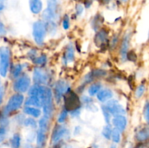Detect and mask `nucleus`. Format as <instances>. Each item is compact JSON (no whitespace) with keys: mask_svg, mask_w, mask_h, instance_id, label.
Here are the masks:
<instances>
[{"mask_svg":"<svg viewBox=\"0 0 149 148\" xmlns=\"http://www.w3.org/2000/svg\"><path fill=\"white\" fill-rule=\"evenodd\" d=\"M144 118L147 122L149 123V103H147L144 108Z\"/></svg>","mask_w":149,"mask_h":148,"instance_id":"e433bc0d","label":"nucleus"},{"mask_svg":"<svg viewBox=\"0 0 149 148\" xmlns=\"http://www.w3.org/2000/svg\"><path fill=\"white\" fill-rule=\"evenodd\" d=\"M68 90H69V86L65 81H63V80L58 81L56 83L55 88L56 100H58V102H60L62 95L68 92Z\"/></svg>","mask_w":149,"mask_h":148,"instance_id":"6e6552de","label":"nucleus"},{"mask_svg":"<svg viewBox=\"0 0 149 148\" xmlns=\"http://www.w3.org/2000/svg\"><path fill=\"white\" fill-rule=\"evenodd\" d=\"M26 105L36 107H42V100L39 97H35V96H29V97L26 101Z\"/></svg>","mask_w":149,"mask_h":148,"instance_id":"f3484780","label":"nucleus"},{"mask_svg":"<svg viewBox=\"0 0 149 148\" xmlns=\"http://www.w3.org/2000/svg\"><path fill=\"white\" fill-rule=\"evenodd\" d=\"M10 52L7 46L0 48V75L1 77L7 76L10 66Z\"/></svg>","mask_w":149,"mask_h":148,"instance_id":"f257e3e1","label":"nucleus"},{"mask_svg":"<svg viewBox=\"0 0 149 148\" xmlns=\"http://www.w3.org/2000/svg\"><path fill=\"white\" fill-rule=\"evenodd\" d=\"M45 133L46 131H44L42 129H39L37 132V136H36V142L39 147H41L44 145L45 141Z\"/></svg>","mask_w":149,"mask_h":148,"instance_id":"aec40b11","label":"nucleus"},{"mask_svg":"<svg viewBox=\"0 0 149 148\" xmlns=\"http://www.w3.org/2000/svg\"><path fill=\"white\" fill-rule=\"evenodd\" d=\"M113 95V94L111 90L109 89H100L97 92V98L101 102H108L109 100H111Z\"/></svg>","mask_w":149,"mask_h":148,"instance_id":"9b49d317","label":"nucleus"},{"mask_svg":"<svg viewBox=\"0 0 149 148\" xmlns=\"http://www.w3.org/2000/svg\"><path fill=\"white\" fill-rule=\"evenodd\" d=\"M62 26L63 28L65 30H67V29L69 28L70 26V21H69V17L67 15H65L63 17V19L62 21Z\"/></svg>","mask_w":149,"mask_h":148,"instance_id":"72a5a7b5","label":"nucleus"},{"mask_svg":"<svg viewBox=\"0 0 149 148\" xmlns=\"http://www.w3.org/2000/svg\"><path fill=\"white\" fill-rule=\"evenodd\" d=\"M67 116H68V110H66L65 108H64L63 110L61 111V113H60L59 116H58V123H62L65 121V120L66 119Z\"/></svg>","mask_w":149,"mask_h":148,"instance_id":"7c9ffc66","label":"nucleus"},{"mask_svg":"<svg viewBox=\"0 0 149 148\" xmlns=\"http://www.w3.org/2000/svg\"><path fill=\"white\" fill-rule=\"evenodd\" d=\"M101 89V85L99 83H96V84H93L89 87L88 89V93L91 97L97 94L100 90Z\"/></svg>","mask_w":149,"mask_h":148,"instance_id":"4be33fe9","label":"nucleus"},{"mask_svg":"<svg viewBox=\"0 0 149 148\" xmlns=\"http://www.w3.org/2000/svg\"><path fill=\"white\" fill-rule=\"evenodd\" d=\"M65 105H66L65 109L67 110H70V111L79 108L80 101L77 94L73 92L68 94V96L65 97Z\"/></svg>","mask_w":149,"mask_h":148,"instance_id":"0eeeda50","label":"nucleus"},{"mask_svg":"<svg viewBox=\"0 0 149 148\" xmlns=\"http://www.w3.org/2000/svg\"><path fill=\"white\" fill-rule=\"evenodd\" d=\"M23 101H24V97L22 94L16 93V94H13L9 99L7 105L4 108V115L18 110L23 104Z\"/></svg>","mask_w":149,"mask_h":148,"instance_id":"f03ea898","label":"nucleus"},{"mask_svg":"<svg viewBox=\"0 0 149 148\" xmlns=\"http://www.w3.org/2000/svg\"><path fill=\"white\" fill-rule=\"evenodd\" d=\"M111 128L109 126H106L103 127V131H102V135H103L106 139H110L111 135Z\"/></svg>","mask_w":149,"mask_h":148,"instance_id":"c756f323","label":"nucleus"},{"mask_svg":"<svg viewBox=\"0 0 149 148\" xmlns=\"http://www.w3.org/2000/svg\"><path fill=\"white\" fill-rule=\"evenodd\" d=\"M39 129H42L44 131L47 130L48 127V118L46 117H43L39 120Z\"/></svg>","mask_w":149,"mask_h":148,"instance_id":"c85d7f7f","label":"nucleus"},{"mask_svg":"<svg viewBox=\"0 0 149 148\" xmlns=\"http://www.w3.org/2000/svg\"><path fill=\"white\" fill-rule=\"evenodd\" d=\"M100 1H101L103 4H107V3H109V1H110V0H100Z\"/></svg>","mask_w":149,"mask_h":148,"instance_id":"79ce46f5","label":"nucleus"},{"mask_svg":"<svg viewBox=\"0 0 149 148\" xmlns=\"http://www.w3.org/2000/svg\"><path fill=\"white\" fill-rule=\"evenodd\" d=\"M112 123L116 129H117L119 131H123L127 127V120L126 117L124 115H116L112 119Z\"/></svg>","mask_w":149,"mask_h":148,"instance_id":"1a4fd4ad","label":"nucleus"},{"mask_svg":"<svg viewBox=\"0 0 149 148\" xmlns=\"http://www.w3.org/2000/svg\"><path fill=\"white\" fill-rule=\"evenodd\" d=\"M111 138L112 141L115 143H119V141H120V131L118 130L117 129L114 128L113 129H112L111 131Z\"/></svg>","mask_w":149,"mask_h":148,"instance_id":"393cba45","label":"nucleus"},{"mask_svg":"<svg viewBox=\"0 0 149 148\" xmlns=\"http://www.w3.org/2000/svg\"><path fill=\"white\" fill-rule=\"evenodd\" d=\"M68 133V131L66 128L63 127V126H58L55 131H53L52 136V141L53 143H56V142H59L61 139L65 137Z\"/></svg>","mask_w":149,"mask_h":148,"instance_id":"9d476101","label":"nucleus"},{"mask_svg":"<svg viewBox=\"0 0 149 148\" xmlns=\"http://www.w3.org/2000/svg\"><path fill=\"white\" fill-rule=\"evenodd\" d=\"M45 28H46V31L48 32L49 34H55L57 30V25L54 22V20L52 21L45 22Z\"/></svg>","mask_w":149,"mask_h":148,"instance_id":"412c9836","label":"nucleus"},{"mask_svg":"<svg viewBox=\"0 0 149 148\" xmlns=\"http://www.w3.org/2000/svg\"><path fill=\"white\" fill-rule=\"evenodd\" d=\"M46 33V28H45V23L44 22L39 20L33 23L32 34H33L35 42L38 45H42L44 43Z\"/></svg>","mask_w":149,"mask_h":148,"instance_id":"7ed1b4c3","label":"nucleus"},{"mask_svg":"<svg viewBox=\"0 0 149 148\" xmlns=\"http://www.w3.org/2000/svg\"><path fill=\"white\" fill-rule=\"evenodd\" d=\"M7 33V30H6L5 26L1 22H0V36H4Z\"/></svg>","mask_w":149,"mask_h":148,"instance_id":"4c0bfd02","label":"nucleus"},{"mask_svg":"<svg viewBox=\"0 0 149 148\" xmlns=\"http://www.w3.org/2000/svg\"><path fill=\"white\" fill-rule=\"evenodd\" d=\"M23 112L26 115H29L34 118H38L41 115V111L39 109L31 106H26L23 109Z\"/></svg>","mask_w":149,"mask_h":148,"instance_id":"a211bd4d","label":"nucleus"},{"mask_svg":"<svg viewBox=\"0 0 149 148\" xmlns=\"http://www.w3.org/2000/svg\"><path fill=\"white\" fill-rule=\"evenodd\" d=\"M55 16H56V13L53 12L47 8H46L42 12V18L46 22L54 20V19L55 18Z\"/></svg>","mask_w":149,"mask_h":148,"instance_id":"6ab92c4d","label":"nucleus"},{"mask_svg":"<svg viewBox=\"0 0 149 148\" xmlns=\"http://www.w3.org/2000/svg\"></svg>","mask_w":149,"mask_h":148,"instance_id":"c03bdc74","label":"nucleus"},{"mask_svg":"<svg viewBox=\"0 0 149 148\" xmlns=\"http://www.w3.org/2000/svg\"><path fill=\"white\" fill-rule=\"evenodd\" d=\"M3 97H4V89L0 85V104H1V102H2Z\"/></svg>","mask_w":149,"mask_h":148,"instance_id":"ea45409f","label":"nucleus"},{"mask_svg":"<svg viewBox=\"0 0 149 148\" xmlns=\"http://www.w3.org/2000/svg\"><path fill=\"white\" fill-rule=\"evenodd\" d=\"M102 111H103V117H104L105 120H106V123H109L111 121V115L110 113L106 110L105 106H102Z\"/></svg>","mask_w":149,"mask_h":148,"instance_id":"473e14b6","label":"nucleus"},{"mask_svg":"<svg viewBox=\"0 0 149 148\" xmlns=\"http://www.w3.org/2000/svg\"><path fill=\"white\" fill-rule=\"evenodd\" d=\"M76 10V13H77V15L80 16L81 15V14L84 12V7H83L82 4H77L75 7Z\"/></svg>","mask_w":149,"mask_h":148,"instance_id":"c9c22d12","label":"nucleus"},{"mask_svg":"<svg viewBox=\"0 0 149 148\" xmlns=\"http://www.w3.org/2000/svg\"><path fill=\"white\" fill-rule=\"evenodd\" d=\"M20 145V136L18 133H15L11 139L12 148H19Z\"/></svg>","mask_w":149,"mask_h":148,"instance_id":"b1692460","label":"nucleus"},{"mask_svg":"<svg viewBox=\"0 0 149 148\" xmlns=\"http://www.w3.org/2000/svg\"><path fill=\"white\" fill-rule=\"evenodd\" d=\"M106 110L110 113L112 115H120L125 114V110L122 104L116 100H110L107 102L106 105Z\"/></svg>","mask_w":149,"mask_h":148,"instance_id":"39448f33","label":"nucleus"},{"mask_svg":"<svg viewBox=\"0 0 149 148\" xmlns=\"http://www.w3.org/2000/svg\"><path fill=\"white\" fill-rule=\"evenodd\" d=\"M129 44H130V38L128 36H126L124 38L123 41H122V46H121L120 49V54H121V58L122 60H125L127 59V55L128 53V48H129Z\"/></svg>","mask_w":149,"mask_h":148,"instance_id":"4468645a","label":"nucleus"},{"mask_svg":"<svg viewBox=\"0 0 149 148\" xmlns=\"http://www.w3.org/2000/svg\"><path fill=\"white\" fill-rule=\"evenodd\" d=\"M107 33L104 30H101L99 32H97L95 36V41L97 46L103 45L105 43V41L107 40Z\"/></svg>","mask_w":149,"mask_h":148,"instance_id":"dca6fc26","label":"nucleus"},{"mask_svg":"<svg viewBox=\"0 0 149 148\" xmlns=\"http://www.w3.org/2000/svg\"><path fill=\"white\" fill-rule=\"evenodd\" d=\"M145 86L143 85V84L140 85L137 88L136 91H135V97H136L137 98H141V97L143 95L144 92H145Z\"/></svg>","mask_w":149,"mask_h":148,"instance_id":"2f4dec72","label":"nucleus"},{"mask_svg":"<svg viewBox=\"0 0 149 148\" xmlns=\"http://www.w3.org/2000/svg\"><path fill=\"white\" fill-rule=\"evenodd\" d=\"M31 85V79L28 75H22L16 79L13 84V89L17 93H24L27 91Z\"/></svg>","mask_w":149,"mask_h":148,"instance_id":"20e7f679","label":"nucleus"},{"mask_svg":"<svg viewBox=\"0 0 149 148\" xmlns=\"http://www.w3.org/2000/svg\"><path fill=\"white\" fill-rule=\"evenodd\" d=\"M74 48L71 44L67 46L63 56V61L65 63L71 62L74 59Z\"/></svg>","mask_w":149,"mask_h":148,"instance_id":"ddd939ff","label":"nucleus"},{"mask_svg":"<svg viewBox=\"0 0 149 148\" xmlns=\"http://www.w3.org/2000/svg\"><path fill=\"white\" fill-rule=\"evenodd\" d=\"M23 123L26 127H31L33 129H36L37 127V122L32 118H28L25 119Z\"/></svg>","mask_w":149,"mask_h":148,"instance_id":"bb28decb","label":"nucleus"},{"mask_svg":"<svg viewBox=\"0 0 149 148\" xmlns=\"http://www.w3.org/2000/svg\"><path fill=\"white\" fill-rule=\"evenodd\" d=\"M136 139L139 142H144L149 138V127H144L136 133Z\"/></svg>","mask_w":149,"mask_h":148,"instance_id":"2eb2a0df","label":"nucleus"},{"mask_svg":"<svg viewBox=\"0 0 149 148\" xmlns=\"http://www.w3.org/2000/svg\"><path fill=\"white\" fill-rule=\"evenodd\" d=\"M33 62L38 65H43L47 62V57L45 55H42L39 57H35L33 59Z\"/></svg>","mask_w":149,"mask_h":148,"instance_id":"a878e982","label":"nucleus"},{"mask_svg":"<svg viewBox=\"0 0 149 148\" xmlns=\"http://www.w3.org/2000/svg\"><path fill=\"white\" fill-rule=\"evenodd\" d=\"M127 57L129 58L130 60L132 61H135L136 60V55L135 54L134 52H130L129 53H127Z\"/></svg>","mask_w":149,"mask_h":148,"instance_id":"58836bf2","label":"nucleus"},{"mask_svg":"<svg viewBox=\"0 0 149 148\" xmlns=\"http://www.w3.org/2000/svg\"><path fill=\"white\" fill-rule=\"evenodd\" d=\"M7 133L5 126H0V143L3 142Z\"/></svg>","mask_w":149,"mask_h":148,"instance_id":"f704fd0d","label":"nucleus"},{"mask_svg":"<svg viewBox=\"0 0 149 148\" xmlns=\"http://www.w3.org/2000/svg\"><path fill=\"white\" fill-rule=\"evenodd\" d=\"M47 8L49 9V10L52 11L53 12L57 13L58 7V0H47Z\"/></svg>","mask_w":149,"mask_h":148,"instance_id":"5701e85b","label":"nucleus"},{"mask_svg":"<svg viewBox=\"0 0 149 148\" xmlns=\"http://www.w3.org/2000/svg\"><path fill=\"white\" fill-rule=\"evenodd\" d=\"M22 70H23V66H22L20 64H17V65L13 68V71H12V75H13V78H17V77L20 75Z\"/></svg>","mask_w":149,"mask_h":148,"instance_id":"cd10ccee","label":"nucleus"},{"mask_svg":"<svg viewBox=\"0 0 149 148\" xmlns=\"http://www.w3.org/2000/svg\"><path fill=\"white\" fill-rule=\"evenodd\" d=\"M111 148H116V146H111Z\"/></svg>","mask_w":149,"mask_h":148,"instance_id":"37998d69","label":"nucleus"},{"mask_svg":"<svg viewBox=\"0 0 149 148\" xmlns=\"http://www.w3.org/2000/svg\"><path fill=\"white\" fill-rule=\"evenodd\" d=\"M5 0H0V12H2L5 8Z\"/></svg>","mask_w":149,"mask_h":148,"instance_id":"a19ab883","label":"nucleus"},{"mask_svg":"<svg viewBox=\"0 0 149 148\" xmlns=\"http://www.w3.org/2000/svg\"><path fill=\"white\" fill-rule=\"evenodd\" d=\"M29 8L33 14L37 15L42 12L43 3L42 0H29Z\"/></svg>","mask_w":149,"mask_h":148,"instance_id":"f8f14e48","label":"nucleus"},{"mask_svg":"<svg viewBox=\"0 0 149 148\" xmlns=\"http://www.w3.org/2000/svg\"><path fill=\"white\" fill-rule=\"evenodd\" d=\"M48 75L44 70L36 68L33 72V80L36 85H45L48 82Z\"/></svg>","mask_w":149,"mask_h":148,"instance_id":"423d86ee","label":"nucleus"}]
</instances>
